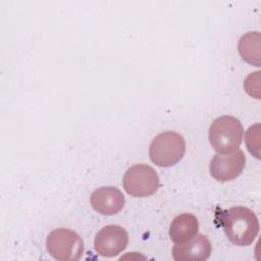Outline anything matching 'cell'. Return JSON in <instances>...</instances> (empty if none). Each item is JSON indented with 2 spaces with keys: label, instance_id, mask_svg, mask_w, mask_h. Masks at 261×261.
<instances>
[{
  "label": "cell",
  "instance_id": "obj_1",
  "mask_svg": "<svg viewBox=\"0 0 261 261\" xmlns=\"http://www.w3.org/2000/svg\"><path fill=\"white\" fill-rule=\"evenodd\" d=\"M227 239L237 246L251 245L259 232V221L256 214L247 207L237 206L217 213Z\"/></svg>",
  "mask_w": 261,
  "mask_h": 261
},
{
  "label": "cell",
  "instance_id": "obj_2",
  "mask_svg": "<svg viewBox=\"0 0 261 261\" xmlns=\"http://www.w3.org/2000/svg\"><path fill=\"white\" fill-rule=\"evenodd\" d=\"M244 136L241 121L229 115L216 118L209 128V141L213 149L220 154L231 153L239 149Z\"/></svg>",
  "mask_w": 261,
  "mask_h": 261
},
{
  "label": "cell",
  "instance_id": "obj_3",
  "mask_svg": "<svg viewBox=\"0 0 261 261\" xmlns=\"http://www.w3.org/2000/svg\"><path fill=\"white\" fill-rule=\"evenodd\" d=\"M186 152V142L175 132H164L157 135L151 142L149 155L159 167H169L181 160Z\"/></svg>",
  "mask_w": 261,
  "mask_h": 261
},
{
  "label": "cell",
  "instance_id": "obj_4",
  "mask_svg": "<svg viewBox=\"0 0 261 261\" xmlns=\"http://www.w3.org/2000/svg\"><path fill=\"white\" fill-rule=\"evenodd\" d=\"M46 245L49 254L60 261H76L84 253L82 238L68 228L52 230L47 237Z\"/></svg>",
  "mask_w": 261,
  "mask_h": 261
},
{
  "label": "cell",
  "instance_id": "obj_5",
  "mask_svg": "<svg viewBox=\"0 0 261 261\" xmlns=\"http://www.w3.org/2000/svg\"><path fill=\"white\" fill-rule=\"evenodd\" d=\"M122 186L125 192L133 197H148L157 192L159 176L150 165L136 164L125 171Z\"/></svg>",
  "mask_w": 261,
  "mask_h": 261
},
{
  "label": "cell",
  "instance_id": "obj_6",
  "mask_svg": "<svg viewBox=\"0 0 261 261\" xmlns=\"http://www.w3.org/2000/svg\"><path fill=\"white\" fill-rule=\"evenodd\" d=\"M246 157L242 150L231 153H217L210 162V174L218 181H229L237 178L243 171Z\"/></svg>",
  "mask_w": 261,
  "mask_h": 261
},
{
  "label": "cell",
  "instance_id": "obj_7",
  "mask_svg": "<svg viewBox=\"0 0 261 261\" xmlns=\"http://www.w3.org/2000/svg\"><path fill=\"white\" fill-rule=\"evenodd\" d=\"M128 244V236L119 225H106L96 234L94 247L103 257H114L120 254Z\"/></svg>",
  "mask_w": 261,
  "mask_h": 261
},
{
  "label": "cell",
  "instance_id": "obj_8",
  "mask_svg": "<svg viewBox=\"0 0 261 261\" xmlns=\"http://www.w3.org/2000/svg\"><path fill=\"white\" fill-rule=\"evenodd\" d=\"M211 254V243L204 234H196L191 240L175 244L172 257L176 261H204Z\"/></svg>",
  "mask_w": 261,
  "mask_h": 261
},
{
  "label": "cell",
  "instance_id": "obj_9",
  "mask_svg": "<svg viewBox=\"0 0 261 261\" xmlns=\"http://www.w3.org/2000/svg\"><path fill=\"white\" fill-rule=\"evenodd\" d=\"M91 206L103 215H114L124 206V196L115 187H101L91 195Z\"/></svg>",
  "mask_w": 261,
  "mask_h": 261
},
{
  "label": "cell",
  "instance_id": "obj_10",
  "mask_svg": "<svg viewBox=\"0 0 261 261\" xmlns=\"http://www.w3.org/2000/svg\"><path fill=\"white\" fill-rule=\"evenodd\" d=\"M199 229L198 219L191 213L177 215L169 227V237L175 244L184 243L194 238Z\"/></svg>",
  "mask_w": 261,
  "mask_h": 261
},
{
  "label": "cell",
  "instance_id": "obj_11",
  "mask_svg": "<svg viewBox=\"0 0 261 261\" xmlns=\"http://www.w3.org/2000/svg\"><path fill=\"white\" fill-rule=\"evenodd\" d=\"M241 57L247 63L259 67L261 64V36L259 32H249L241 37L238 44Z\"/></svg>",
  "mask_w": 261,
  "mask_h": 261
},
{
  "label": "cell",
  "instance_id": "obj_12",
  "mask_svg": "<svg viewBox=\"0 0 261 261\" xmlns=\"http://www.w3.org/2000/svg\"><path fill=\"white\" fill-rule=\"evenodd\" d=\"M245 142L249 152L257 159L260 158V124L251 125L245 136Z\"/></svg>",
  "mask_w": 261,
  "mask_h": 261
}]
</instances>
